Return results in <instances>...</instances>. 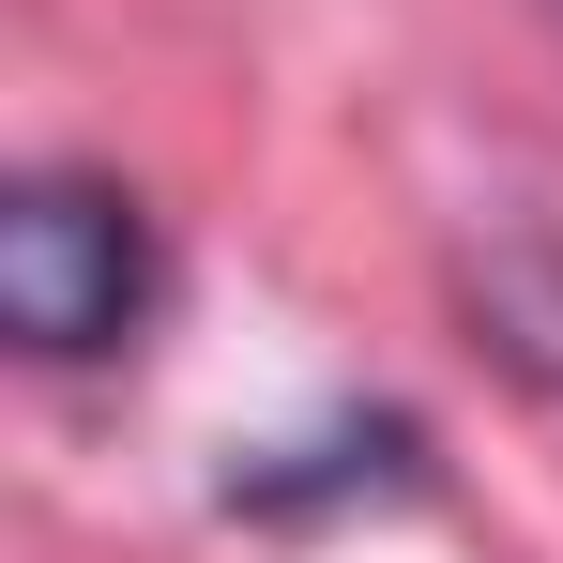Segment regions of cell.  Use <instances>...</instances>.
<instances>
[{
    "label": "cell",
    "mask_w": 563,
    "mask_h": 563,
    "mask_svg": "<svg viewBox=\"0 0 563 563\" xmlns=\"http://www.w3.org/2000/svg\"><path fill=\"white\" fill-rule=\"evenodd\" d=\"M0 320L46 366L122 351L153 320V229H137V198L92 184V168H31V184L0 198Z\"/></svg>",
    "instance_id": "6da1fadb"
}]
</instances>
